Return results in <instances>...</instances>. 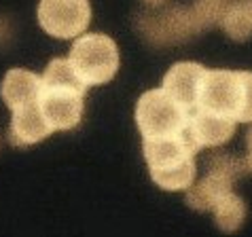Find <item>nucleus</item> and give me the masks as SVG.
Returning <instances> with one entry per match:
<instances>
[{
    "instance_id": "nucleus-8",
    "label": "nucleus",
    "mask_w": 252,
    "mask_h": 237,
    "mask_svg": "<svg viewBox=\"0 0 252 237\" xmlns=\"http://www.w3.org/2000/svg\"><path fill=\"white\" fill-rule=\"evenodd\" d=\"M38 26L51 38H76L92 24L89 0H38Z\"/></svg>"
},
{
    "instance_id": "nucleus-5",
    "label": "nucleus",
    "mask_w": 252,
    "mask_h": 237,
    "mask_svg": "<svg viewBox=\"0 0 252 237\" xmlns=\"http://www.w3.org/2000/svg\"><path fill=\"white\" fill-rule=\"evenodd\" d=\"M68 59L87 87L113 81L119 70V47L108 34L89 32L74 38Z\"/></svg>"
},
{
    "instance_id": "nucleus-10",
    "label": "nucleus",
    "mask_w": 252,
    "mask_h": 237,
    "mask_svg": "<svg viewBox=\"0 0 252 237\" xmlns=\"http://www.w3.org/2000/svg\"><path fill=\"white\" fill-rule=\"evenodd\" d=\"M237 123L231 118L208 113L204 108H195L187 125V136L193 140L197 148H219L227 144L235 134Z\"/></svg>"
},
{
    "instance_id": "nucleus-2",
    "label": "nucleus",
    "mask_w": 252,
    "mask_h": 237,
    "mask_svg": "<svg viewBox=\"0 0 252 237\" xmlns=\"http://www.w3.org/2000/svg\"><path fill=\"white\" fill-rule=\"evenodd\" d=\"M199 148L187 136V131L159 140H142L144 161L149 165V174L159 189L176 193L185 191L197 178L195 152Z\"/></svg>"
},
{
    "instance_id": "nucleus-1",
    "label": "nucleus",
    "mask_w": 252,
    "mask_h": 237,
    "mask_svg": "<svg viewBox=\"0 0 252 237\" xmlns=\"http://www.w3.org/2000/svg\"><path fill=\"white\" fill-rule=\"evenodd\" d=\"M87 85L70 59H51L40 76L38 106L53 131H70L81 123Z\"/></svg>"
},
{
    "instance_id": "nucleus-4",
    "label": "nucleus",
    "mask_w": 252,
    "mask_h": 237,
    "mask_svg": "<svg viewBox=\"0 0 252 237\" xmlns=\"http://www.w3.org/2000/svg\"><path fill=\"white\" fill-rule=\"evenodd\" d=\"M189 118L191 110L174 100L163 87L144 91L136 104V125L142 140H159L183 134Z\"/></svg>"
},
{
    "instance_id": "nucleus-13",
    "label": "nucleus",
    "mask_w": 252,
    "mask_h": 237,
    "mask_svg": "<svg viewBox=\"0 0 252 237\" xmlns=\"http://www.w3.org/2000/svg\"><path fill=\"white\" fill-rule=\"evenodd\" d=\"M210 212L214 216L216 227L222 233H235L244 225V220H246V204H244L240 195L233 193V189L222 193L214 201V206L210 207Z\"/></svg>"
},
{
    "instance_id": "nucleus-16",
    "label": "nucleus",
    "mask_w": 252,
    "mask_h": 237,
    "mask_svg": "<svg viewBox=\"0 0 252 237\" xmlns=\"http://www.w3.org/2000/svg\"><path fill=\"white\" fill-rule=\"evenodd\" d=\"M246 163H248V170L252 172V127L248 129V134H246Z\"/></svg>"
},
{
    "instance_id": "nucleus-11",
    "label": "nucleus",
    "mask_w": 252,
    "mask_h": 237,
    "mask_svg": "<svg viewBox=\"0 0 252 237\" xmlns=\"http://www.w3.org/2000/svg\"><path fill=\"white\" fill-rule=\"evenodd\" d=\"M53 129L51 125L47 123V118L40 110L38 102L30 104V106L17 108L11 113V123H9V142L13 146H32L43 142L47 136H51Z\"/></svg>"
},
{
    "instance_id": "nucleus-15",
    "label": "nucleus",
    "mask_w": 252,
    "mask_h": 237,
    "mask_svg": "<svg viewBox=\"0 0 252 237\" xmlns=\"http://www.w3.org/2000/svg\"><path fill=\"white\" fill-rule=\"evenodd\" d=\"M227 4H229V0H195L193 13H195V17H197L199 26L206 30V28L220 24Z\"/></svg>"
},
{
    "instance_id": "nucleus-6",
    "label": "nucleus",
    "mask_w": 252,
    "mask_h": 237,
    "mask_svg": "<svg viewBox=\"0 0 252 237\" xmlns=\"http://www.w3.org/2000/svg\"><path fill=\"white\" fill-rule=\"evenodd\" d=\"M246 157H235L227 152H212L206 161V176L195 180L187 189V204L197 212H210L214 201L222 193L233 189L235 180L248 174Z\"/></svg>"
},
{
    "instance_id": "nucleus-12",
    "label": "nucleus",
    "mask_w": 252,
    "mask_h": 237,
    "mask_svg": "<svg viewBox=\"0 0 252 237\" xmlns=\"http://www.w3.org/2000/svg\"><path fill=\"white\" fill-rule=\"evenodd\" d=\"M0 95L11 113L17 108L36 104L40 95V76L28 68H11L2 79Z\"/></svg>"
},
{
    "instance_id": "nucleus-14",
    "label": "nucleus",
    "mask_w": 252,
    "mask_h": 237,
    "mask_svg": "<svg viewBox=\"0 0 252 237\" xmlns=\"http://www.w3.org/2000/svg\"><path fill=\"white\" fill-rule=\"evenodd\" d=\"M222 30L229 38L244 43L252 36V0H233L227 4L220 19Z\"/></svg>"
},
{
    "instance_id": "nucleus-9",
    "label": "nucleus",
    "mask_w": 252,
    "mask_h": 237,
    "mask_svg": "<svg viewBox=\"0 0 252 237\" xmlns=\"http://www.w3.org/2000/svg\"><path fill=\"white\" fill-rule=\"evenodd\" d=\"M208 68L197 61H178L163 76V89L174 100H178L187 110L197 108L201 85H204Z\"/></svg>"
},
{
    "instance_id": "nucleus-7",
    "label": "nucleus",
    "mask_w": 252,
    "mask_h": 237,
    "mask_svg": "<svg viewBox=\"0 0 252 237\" xmlns=\"http://www.w3.org/2000/svg\"><path fill=\"white\" fill-rule=\"evenodd\" d=\"M138 30L151 45H174L185 43L199 34L204 28L199 26L197 17L193 13V6H180V4H163L159 9H153L149 13H142L138 17Z\"/></svg>"
},
{
    "instance_id": "nucleus-17",
    "label": "nucleus",
    "mask_w": 252,
    "mask_h": 237,
    "mask_svg": "<svg viewBox=\"0 0 252 237\" xmlns=\"http://www.w3.org/2000/svg\"><path fill=\"white\" fill-rule=\"evenodd\" d=\"M146 6H151V9H159V6L167 4V0H142Z\"/></svg>"
},
{
    "instance_id": "nucleus-3",
    "label": "nucleus",
    "mask_w": 252,
    "mask_h": 237,
    "mask_svg": "<svg viewBox=\"0 0 252 237\" xmlns=\"http://www.w3.org/2000/svg\"><path fill=\"white\" fill-rule=\"evenodd\" d=\"M197 108L235 123H252V72L225 68L208 70Z\"/></svg>"
}]
</instances>
